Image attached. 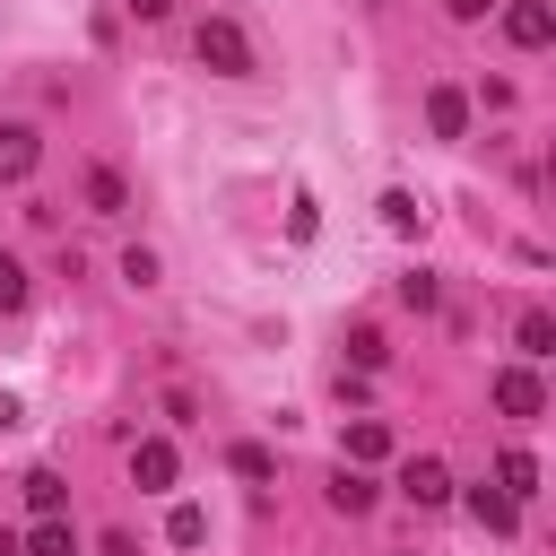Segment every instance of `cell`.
Masks as SVG:
<instances>
[{
	"label": "cell",
	"mask_w": 556,
	"mask_h": 556,
	"mask_svg": "<svg viewBox=\"0 0 556 556\" xmlns=\"http://www.w3.org/2000/svg\"><path fill=\"white\" fill-rule=\"evenodd\" d=\"M226 469H235V478H278V452H269V443H235Z\"/></svg>",
	"instance_id": "e0dca14e"
},
{
	"label": "cell",
	"mask_w": 556,
	"mask_h": 556,
	"mask_svg": "<svg viewBox=\"0 0 556 556\" xmlns=\"http://www.w3.org/2000/svg\"><path fill=\"white\" fill-rule=\"evenodd\" d=\"M35 156H43L35 122H0V182H26V174H35Z\"/></svg>",
	"instance_id": "8992f818"
},
{
	"label": "cell",
	"mask_w": 556,
	"mask_h": 556,
	"mask_svg": "<svg viewBox=\"0 0 556 556\" xmlns=\"http://www.w3.org/2000/svg\"><path fill=\"white\" fill-rule=\"evenodd\" d=\"M382 356H391V348H382V330H374V321H356V330H348V365H356V374H374Z\"/></svg>",
	"instance_id": "2e32d148"
},
{
	"label": "cell",
	"mask_w": 556,
	"mask_h": 556,
	"mask_svg": "<svg viewBox=\"0 0 556 556\" xmlns=\"http://www.w3.org/2000/svg\"><path fill=\"white\" fill-rule=\"evenodd\" d=\"M374 495H382V486H374V478H365L356 460H339V478H330V504H339V513L356 521V513H374Z\"/></svg>",
	"instance_id": "30bf717a"
},
{
	"label": "cell",
	"mask_w": 556,
	"mask_h": 556,
	"mask_svg": "<svg viewBox=\"0 0 556 556\" xmlns=\"http://www.w3.org/2000/svg\"><path fill=\"white\" fill-rule=\"evenodd\" d=\"M495 478H504V495H513V504H521V495H539V460H530L521 443H513V452L495 460Z\"/></svg>",
	"instance_id": "4fadbf2b"
},
{
	"label": "cell",
	"mask_w": 556,
	"mask_h": 556,
	"mask_svg": "<svg viewBox=\"0 0 556 556\" xmlns=\"http://www.w3.org/2000/svg\"><path fill=\"white\" fill-rule=\"evenodd\" d=\"M443 9H452V17H460V26H478V17H486V9H495V0H443Z\"/></svg>",
	"instance_id": "cb8c5ba5"
},
{
	"label": "cell",
	"mask_w": 556,
	"mask_h": 556,
	"mask_svg": "<svg viewBox=\"0 0 556 556\" xmlns=\"http://www.w3.org/2000/svg\"><path fill=\"white\" fill-rule=\"evenodd\" d=\"M382 226H391V235H417V226H426L417 191H382Z\"/></svg>",
	"instance_id": "9a60e30c"
},
{
	"label": "cell",
	"mask_w": 556,
	"mask_h": 556,
	"mask_svg": "<svg viewBox=\"0 0 556 556\" xmlns=\"http://www.w3.org/2000/svg\"><path fill=\"white\" fill-rule=\"evenodd\" d=\"M504 35H513L521 52H547V43H556V9H547V0H513V9H504Z\"/></svg>",
	"instance_id": "3957f363"
},
{
	"label": "cell",
	"mask_w": 556,
	"mask_h": 556,
	"mask_svg": "<svg viewBox=\"0 0 556 556\" xmlns=\"http://www.w3.org/2000/svg\"><path fill=\"white\" fill-rule=\"evenodd\" d=\"M174 469H182V460H174V443H165V434H148V443L130 452V486H139V495H165V486H174Z\"/></svg>",
	"instance_id": "277c9868"
},
{
	"label": "cell",
	"mask_w": 556,
	"mask_h": 556,
	"mask_svg": "<svg viewBox=\"0 0 556 556\" xmlns=\"http://www.w3.org/2000/svg\"><path fill=\"white\" fill-rule=\"evenodd\" d=\"M513 348H521V356H556V321H547V313H521V321H513Z\"/></svg>",
	"instance_id": "5bb4252c"
},
{
	"label": "cell",
	"mask_w": 556,
	"mask_h": 556,
	"mask_svg": "<svg viewBox=\"0 0 556 556\" xmlns=\"http://www.w3.org/2000/svg\"><path fill=\"white\" fill-rule=\"evenodd\" d=\"M400 495L417 513H434V504H452V469L443 460H400Z\"/></svg>",
	"instance_id": "5b68a950"
},
{
	"label": "cell",
	"mask_w": 556,
	"mask_h": 556,
	"mask_svg": "<svg viewBox=\"0 0 556 556\" xmlns=\"http://www.w3.org/2000/svg\"><path fill=\"white\" fill-rule=\"evenodd\" d=\"M87 208H96V217H122V208H130V182H122L113 165H96V174H87Z\"/></svg>",
	"instance_id": "7c38bea8"
},
{
	"label": "cell",
	"mask_w": 556,
	"mask_h": 556,
	"mask_svg": "<svg viewBox=\"0 0 556 556\" xmlns=\"http://www.w3.org/2000/svg\"><path fill=\"white\" fill-rule=\"evenodd\" d=\"M122 9H130V17H148V26H156V17H165V9H174V0H122Z\"/></svg>",
	"instance_id": "484cf974"
},
{
	"label": "cell",
	"mask_w": 556,
	"mask_h": 556,
	"mask_svg": "<svg viewBox=\"0 0 556 556\" xmlns=\"http://www.w3.org/2000/svg\"><path fill=\"white\" fill-rule=\"evenodd\" d=\"M495 408H504V417H521V426H530V417H547L539 374H530V365H504V374H495Z\"/></svg>",
	"instance_id": "7a4b0ae2"
},
{
	"label": "cell",
	"mask_w": 556,
	"mask_h": 556,
	"mask_svg": "<svg viewBox=\"0 0 556 556\" xmlns=\"http://www.w3.org/2000/svg\"><path fill=\"white\" fill-rule=\"evenodd\" d=\"M191 52H200V70H217V78H252V43H243L235 17H200Z\"/></svg>",
	"instance_id": "6da1fadb"
},
{
	"label": "cell",
	"mask_w": 556,
	"mask_h": 556,
	"mask_svg": "<svg viewBox=\"0 0 556 556\" xmlns=\"http://www.w3.org/2000/svg\"><path fill=\"white\" fill-rule=\"evenodd\" d=\"M165 539H174V547H200V539H208V513H200V504H174V513H165Z\"/></svg>",
	"instance_id": "ac0fdd59"
},
{
	"label": "cell",
	"mask_w": 556,
	"mask_h": 556,
	"mask_svg": "<svg viewBox=\"0 0 556 556\" xmlns=\"http://www.w3.org/2000/svg\"><path fill=\"white\" fill-rule=\"evenodd\" d=\"M122 278H130V287H156V252L130 243V252H122Z\"/></svg>",
	"instance_id": "603a6c76"
},
{
	"label": "cell",
	"mask_w": 556,
	"mask_h": 556,
	"mask_svg": "<svg viewBox=\"0 0 556 556\" xmlns=\"http://www.w3.org/2000/svg\"><path fill=\"white\" fill-rule=\"evenodd\" d=\"M426 130H434V139H460V130H469V96H460V87H434V96H426Z\"/></svg>",
	"instance_id": "ba28073f"
},
{
	"label": "cell",
	"mask_w": 556,
	"mask_h": 556,
	"mask_svg": "<svg viewBox=\"0 0 556 556\" xmlns=\"http://www.w3.org/2000/svg\"><path fill=\"white\" fill-rule=\"evenodd\" d=\"M313 226H321V208H313V191H295V208H287V235H295V243H313Z\"/></svg>",
	"instance_id": "7402d4cb"
},
{
	"label": "cell",
	"mask_w": 556,
	"mask_h": 556,
	"mask_svg": "<svg viewBox=\"0 0 556 556\" xmlns=\"http://www.w3.org/2000/svg\"><path fill=\"white\" fill-rule=\"evenodd\" d=\"M400 304H408V313H434V304H443L434 269H408V278H400Z\"/></svg>",
	"instance_id": "d6986e66"
},
{
	"label": "cell",
	"mask_w": 556,
	"mask_h": 556,
	"mask_svg": "<svg viewBox=\"0 0 556 556\" xmlns=\"http://www.w3.org/2000/svg\"><path fill=\"white\" fill-rule=\"evenodd\" d=\"M17 304H26V261L0 252V313H17Z\"/></svg>",
	"instance_id": "44dd1931"
},
{
	"label": "cell",
	"mask_w": 556,
	"mask_h": 556,
	"mask_svg": "<svg viewBox=\"0 0 556 556\" xmlns=\"http://www.w3.org/2000/svg\"><path fill=\"white\" fill-rule=\"evenodd\" d=\"M61 495H70L61 469H26V504H35V513H61Z\"/></svg>",
	"instance_id": "ffe728a7"
},
{
	"label": "cell",
	"mask_w": 556,
	"mask_h": 556,
	"mask_svg": "<svg viewBox=\"0 0 556 556\" xmlns=\"http://www.w3.org/2000/svg\"><path fill=\"white\" fill-rule=\"evenodd\" d=\"M339 443H348V460H356V469H374V460H391V426H382V417H356V426H348Z\"/></svg>",
	"instance_id": "9c48e42d"
},
{
	"label": "cell",
	"mask_w": 556,
	"mask_h": 556,
	"mask_svg": "<svg viewBox=\"0 0 556 556\" xmlns=\"http://www.w3.org/2000/svg\"><path fill=\"white\" fill-rule=\"evenodd\" d=\"M469 513H478V530H495V539H513V521H521V504H513L504 486H469Z\"/></svg>",
	"instance_id": "8fae6325"
},
{
	"label": "cell",
	"mask_w": 556,
	"mask_h": 556,
	"mask_svg": "<svg viewBox=\"0 0 556 556\" xmlns=\"http://www.w3.org/2000/svg\"><path fill=\"white\" fill-rule=\"evenodd\" d=\"M17 417H26V400H17V391H0V434H9Z\"/></svg>",
	"instance_id": "d4e9b609"
},
{
	"label": "cell",
	"mask_w": 556,
	"mask_h": 556,
	"mask_svg": "<svg viewBox=\"0 0 556 556\" xmlns=\"http://www.w3.org/2000/svg\"><path fill=\"white\" fill-rule=\"evenodd\" d=\"M17 556H78V530L61 513H35V530L17 539Z\"/></svg>",
	"instance_id": "52a82bcc"
}]
</instances>
